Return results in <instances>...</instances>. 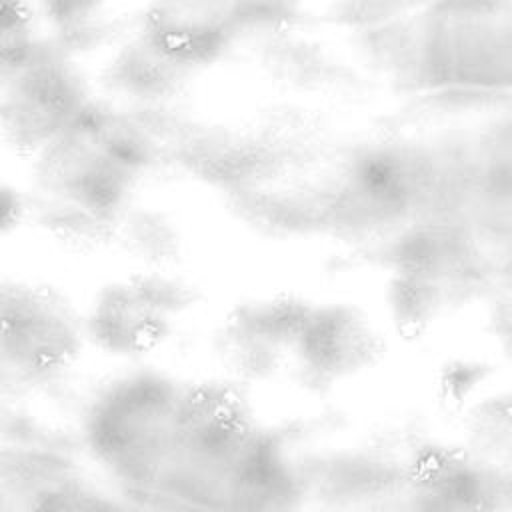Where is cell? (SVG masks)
<instances>
[{"label":"cell","instance_id":"1","mask_svg":"<svg viewBox=\"0 0 512 512\" xmlns=\"http://www.w3.org/2000/svg\"><path fill=\"white\" fill-rule=\"evenodd\" d=\"M166 154L160 114L100 94L32 164L26 220L78 252L110 246L138 186Z\"/></svg>","mask_w":512,"mask_h":512},{"label":"cell","instance_id":"2","mask_svg":"<svg viewBox=\"0 0 512 512\" xmlns=\"http://www.w3.org/2000/svg\"><path fill=\"white\" fill-rule=\"evenodd\" d=\"M84 62L54 44L38 54L0 96V140L16 156L34 160L96 98Z\"/></svg>","mask_w":512,"mask_h":512},{"label":"cell","instance_id":"3","mask_svg":"<svg viewBox=\"0 0 512 512\" xmlns=\"http://www.w3.org/2000/svg\"><path fill=\"white\" fill-rule=\"evenodd\" d=\"M190 300V288L172 270H136L94 292L82 312L84 338L108 356L134 358L166 336Z\"/></svg>","mask_w":512,"mask_h":512},{"label":"cell","instance_id":"4","mask_svg":"<svg viewBox=\"0 0 512 512\" xmlns=\"http://www.w3.org/2000/svg\"><path fill=\"white\" fill-rule=\"evenodd\" d=\"M84 342L82 312L66 296L30 280H0V368L50 376Z\"/></svg>","mask_w":512,"mask_h":512},{"label":"cell","instance_id":"5","mask_svg":"<svg viewBox=\"0 0 512 512\" xmlns=\"http://www.w3.org/2000/svg\"><path fill=\"white\" fill-rule=\"evenodd\" d=\"M196 68L138 26L102 58L96 92L130 110L166 112Z\"/></svg>","mask_w":512,"mask_h":512},{"label":"cell","instance_id":"6","mask_svg":"<svg viewBox=\"0 0 512 512\" xmlns=\"http://www.w3.org/2000/svg\"><path fill=\"white\" fill-rule=\"evenodd\" d=\"M30 4L46 38L80 62L90 56L104 58L138 20L122 0H30Z\"/></svg>","mask_w":512,"mask_h":512},{"label":"cell","instance_id":"7","mask_svg":"<svg viewBox=\"0 0 512 512\" xmlns=\"http://www.w3.org/2000/svg\"><path fill=\"white\" fill-rule=\"evenodd\" d=\"M112 246L138 270H170L182 252V230L170 212L136 198L122 214Z\"/></svg>","mask_w":512,"mask_h":512},{"label":"cell","instance_id":"8","mask_svg":"<svg viewBox=\"0 0 512 512\" xmlns=\"http://www.w3.org/2000/svg\"><path fill=\"white\" fill-rule=\"evenodd\" d=\"M46 36L30 0H0V50L22 46Z\"/></svg>","mask_w":512,"mask_h":512},{"label":"cell","instance_id":"9","mask_svg":"<svg viewBox=\"0 0 512 512\" xmlns=\"http://www.w3.org/2000/svg\"><path fill=\"white\" fill-rule=\"evenodd\" d=\"M26 220L24 190L0 180V238L16 230Z\"/></svg>","mask_w":512,"mask_h":512}]
</instances>
